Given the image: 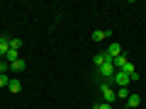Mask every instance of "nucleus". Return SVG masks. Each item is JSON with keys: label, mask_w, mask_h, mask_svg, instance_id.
Masks as SVG:
<instances>
[{"label": "nucleus", "mask_w": 146, "mask_h": 109, "mask_svg": "<svg viewBox=\"0 0 146 109\" xmlns=\"http://www.w3.org/2000/svg\"><path fill=\"white\" fill-rule=\"evenodd\" d=\"M112 83H102L100 85V95H102V102H107V104H112L117 99V92H112V87H110Z\"/></svg>", "instance_id": "f257e3e1"}, {"label": "nucleus", "mask_w": 146, "mask_h": 109, "mask_svg": "<svg viewBox=\"0 0 146 109\" xmlns=\"http://www.w3.org/2000/svg\"><path fill=\"white\" fill-rule=\"evenodd\" d=\"M112 83H115V85H119V87H127V85H129L131 80H129V75H127V73L115 70V75H112Z\"/></svg>", "instance_id": "f03ea898"}, {"label": "nucleus", "mask_w": 146, "mask_h": 109, "mask_svg": "<svg viewBox=\"0 0 146 109\" xmlns=\"http://www.w3.org/2000/svg\"><path fill=\"white\" fill-rule=\"evenodd\" d=\"M10 39H12L10 34H3V36H0V58L10 51Z\"/></svg>", "instance_id": "7ed1b4c3"}, {"label": "nucleus", "mask_w": 146, "mask_h": 109, "mask_svg": "<svg viewBox=\"0 0 146 109\" xmlns=\"http://www.w3.org/2000/svg\"><path fill=\"white\" fill-rule=\"evenodd\" d=\"M105 53H107V56L112 58V61H115L117 56H122V46H119V44H110V46H107V51H105Z\"/></svg>", "instance_id": "20e7f679"}, {"label": "nucleus", "mask_w": 146, "mask_h": 109, "mask_svg": "<svg viewBox=\"0 0 146 109\" xmlns=\"http://www.w3.org/2000/svg\"><path fill=\"white\" fill-rule=\"evenodd\" d=\"M139 104H141V97H139V95H129V97H127V107H129V109H134V107H139Z\"/></svg>", "instance_id": "39448f33"}, {"label": "nucleus", "mask_w": 146, "mask_h": 109, "mask_svg": "<svg viewBox=\"0 0 146 109\" xmlns=\"http://www.w3.org/2000/svg\"><path fill=\"white\" fill-rule=\"evenodd\" d=\"M3 58H5V63H15L17 58H20V51H17V49H10V51H7Z\"/></svg>", "instance_id": "423d86ee"}, {"label": "nucleus", "mask_w": 146, "mask_h": 109, "mask_svg": "<svg viewBox=\"0 0 146 109\" xmlns=\"http://www.w3.org/2000/svg\"><path fill=\"white\" fill-rule=\"evenodd\" d=\"M7 90H10L12 95H17V92H20V90H22V83H20V80H17V78H10V85H7Z\"/></svg>", "instance_id": "0eeeda50"}, {"label": "nucleus", "mask_w": 146, "mask_h": 109, "mask_svg": "<svg viewBox=\"0 0 146 109\" xmlns=\"http://www.w3.org/2000/svg\"><path fill=\"white\" fill-rule=\"evenodd\" d=\"M25 68H27V63L22 61V58H17L15 63H10V70H15V73H22V70H25Z\"/></svg>", "instance_id": "6e6552de"}, {"label": "nucleus", "mask_w": 146, "mask_h": 109, "mask_svg": "<svg viewBox=\"0 0 146 109\" xmlns=\"http://www.w3.org/2000/svg\"><path fill=\"white\" fill-rule=\"evenodd\" d=\"M105 61H110V56H107V53H105V51H102V53H98V56L93 58V63H95V68H98V66H102Z\"/></svg>", "instance_id": "1a4fd4ad"}, {"label": "nucleus", "mask_w": 146, "mask_h": 109, "mask_svg": "<svg viewBox=\"0 0 146 109\" xmlns=\"http://www.w3.org/2000/svg\"><path fill=\"white\" fill-rule=\"evenodd\" d=\"M105 39V29H95L93 32V41H102Z\"/></svg>", "instance_id": "9d476101"}, {"label": "nucleus", "mask_w": 146, "mask_h": 109, "mask_svg": "<svg viewBox=\"0 0 146 109\" xmlns=\"http://www.w3.org/2000/svg\"><path fill=\"white\" fill-rule=\"evenodd\" d=\"M119 70H122V73H127V75H131V73H134V70H136V68H134V66H131V63H129V61H127V63H124V66H122V68H119Z\"/></svg>", "instance_id": "9b49d317"}, {"label": "nucleus", "mask_w": 146, "mask_h": 109, "mask_svg": "<svg viewBox=\"0 0 146 109\" xmlns=\"http://www.w3.org/2000/svg\"><path fill=\"white\" fill-rule=\"evenodd\" d=\"M20 46H22V39L12 36V39H10V49H17V51H20Z\"/></svg>", "instance_id": "f8f14e48"}, {"label": "nucleus", "mask_w": 146, "mask_h": 109, "mask_svg": "<svg viewBox=\"0 0 146 109\" xmlns=\"http://www.w3.org/2000/svg\"><path fill=\"white\" fill-rule=\"evenodd\" d=\"M127 97H129V90H127V87H119V90H117V99H127Z\"/></svg>", "instance_id": "ddd939ff"}, {"label": "nucleus", "mask_w": 146, "mask_h": 109, "mask_svg": "<svg viewBox=\"0 0 146 109\" xmlns=\"http://www.w3.org/2000/svg\"><path fill=\"white\" fill-rule=\"evenodd\" d=\"M7 85H10V75L3 73V75H0V87H7Z\"/></svg>", "instance_id": "4468645a"}, {"label": "nucleus", "mask_w": 146, "mask_h": 109, "mask_svg": "<svg viewBox=\"0 0 146 109\" xmlns=\"http://www.w3.org/2000/svg\"><path fill=\"white\" fill-rule=\"evenodd\" d=\"M93 109H112V104H107V102H95Z\"/></svg>", "instance_id": "2eb2a0df"}, {"label": "nucleus", "mask_w": 146, "mask_h": 109, "mask_svg": "<svg viewBox=\"0 0 146 109\" xmlns=\"http://www.w3.org/2000/svg\"><path fill=\"white\" fill-rule=\"evenodd\" d=\"M141 78V75H139V70H134V73H131V75H129V80H131V83H136V80H139Z\"/></svg>", "instance_id": "dca6fc26"}, {"label": "nucleus", "mask_w": 146, "mask_h": 109, "mask_svg": "<svg viewBox=\"0 0 146 109\" xmlns=\"http://www.w3.org/2000/svg\"><path fill=\"white\" fill-rule=\"evenodd\" d=\"M122 109H129V107H122Z\"/></svg>", "instance_id": "f3484780"}, {"label": "nucleus", "mask_w": 146, "mask_h": 109, "mask_svg": "<svg viewBox=\"0 0 146 109\" xmlns=\"http://www.w3.org/2000/svg\"><path fill=\"white\" fill-rule=\"evenodd\" d=\"M0 63H3V61H0Z\"/></svg>", "instance_id": "a211bd4d"}]
</instances>
